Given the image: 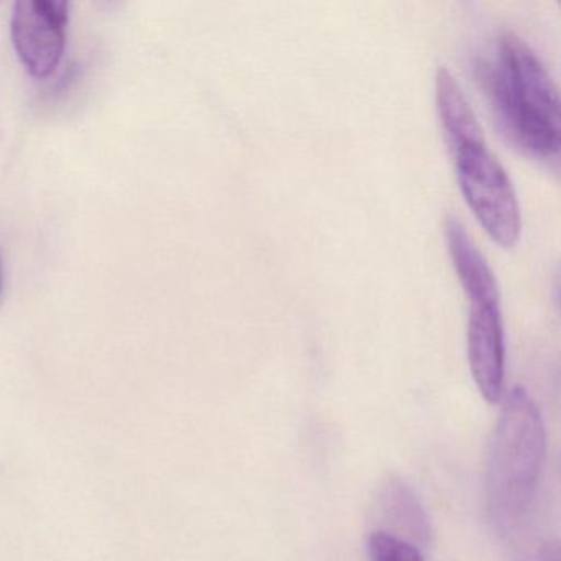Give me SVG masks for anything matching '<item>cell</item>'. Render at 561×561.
<instances>
[{"label":"cell","mask_w":561,"mask_h":561,"mask_svg":"<svg viewBox=\"0 0 561 561\" xmlns=\"http://www.w3.org/2000/svg\"><path fill=\"white\" fill-rule=\"evenodd\" d=\"M435 87L439 123L466 205L495 244L514 249L522 228L514 185L489 149L461 87L446 68L436 73Z\"/></svg>","instance_id":"2"},{"label":"cell","mask_w":561,"mask_h":561,"mask_svg":"<svg viewBox=\"0 0 561 561\" xmlns=\"http://www.w3.org/2000/svg\"><path fill=\"white\" fill-rule=\"evenodd\" d=\"M547 451L540 409L524 387H514L502 407L489 451L485 502L499 535H515L531 514Z\"/></svg>","instance_id":"3"},{"label":"cell","mask_w":561,"mask_h":561,"mask_svg":"<svg viewBox=\"0 0 561 561\" xmlns=\"http://www.w3.org/2000/svg\"><path fill=\"white\" fill-rule=\"evenodd\" d=\"M367 550L370 561H425L419 547L383 530L369 535Z\"/></svg>","instance_id":"7"},{"label":"cell","mask_w":561,"mask_h":561,"mask_svg":"<svg viewBox=\"0 0 561 561\" xmlns=\"http://www.w3.org/2000/svg\"><path fill=\"white\" fill-rule=\"evenodd\" d=\"M489 107L508 140L531 159L551 162L561 146L557 84L535 51L502 32L478 64Z\"/></svg>","instance_id":"1"},{"label":"cell","mask_w":561,"mask_h":561,"mask_svg":"<svg viewBox=\"0 0 561 561\" xmlns=\"http://www.w3.org/2000/svg\"><path fill=\"white\" fill-rule=\"evenodd\" d=\"M70 5L55 0H22L14 5L12 44L25 70L47 80L60 67L67 50Z\"/></svg>","instance_id":"5"},{"label":"cell","mask_w":561,"mask_h":561,"mask_svg":"<svg viewBox=\"0 0 561 561\" xmlns=\"http://www.w3.org/2000/svg\"><path fill=\"white\" fill-rule=\"evenodd\" d=\"M377 515L386 524L379 530L396 535L415 547H426L432 525L419 495L403 479H387L377 492Z\"/></svg>","instance_id":"6"},{"label":"cell","mask_w":561,"mask_h":561,"mask_svg":"<svg viewBox=\"0 0 561 561\" xmlns=\"http://www.w3.org/2000/svg\"><path fill=\"white\" fill-rule=\"evenodd\" d=\"M525 561H560V547L558 541H547L535 550Z\"/></svg>","instance_id":"8"},{"label":"cell","mask_w":561,"mask_h":561,"mask_svg":"<svg viewBox=\"0 0 561 561\" xmlns=\"http://www.w3.org/2000/svg\"><path fill=\"white\" fill-rule=\"evenodd\" d=\"M0 290H2V272H0Z\"/></svg>","instance_id":"9"},{"label":"cell","mask_w":561,"mask_h":561,"mask_svg":"<svg viewBox=\"0 0 561 561\" xmlns=\"http://www.w3.org/2000/svg\"><path fill=\"white\" fill-rule=\"evenodd\" d=\"M445 234L453 267L468 300L466 344L472 379L489 403H497L505 379L504 324L497 282L458 219L453 216L446 219Z\"/></svg>","instance_id":"4"}]
</instances>
